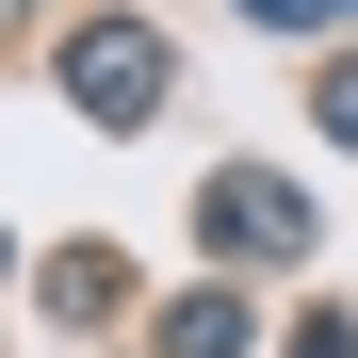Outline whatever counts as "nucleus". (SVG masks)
<instances>
[{
	"instance_id": "f257e3e1",
	"label": "nucleus",
	"mask_w": 358,
	"mask_h": 358,
	"mask_svg": "<svg viewBox=\"0 0 358 358\" xmlns=\"http://www.w3.org/2000/svg\"><path fill=\"white\" fill-rule=\"evenodd\" d=\"M66 98L98 114V131H147V114H163V33H131V17H98V33L66 49Z\"/></svg>"
},
{
	"instance_id": "f03ea898",
	"label": "nucleus",
	"mask_w": 358,
	"mask_h": 358,
	"mask_svg": "<svg viewBox=\"0 0 358 358\" xmlns=\"http://www.w3.org/2000/svg\"><path fill=\"white\" fill-rule=\"evenodd\" d=\"M196 228H212V245H245V261H293V245H310V212H293L277 179H228V196H212Z\"/></svg>"
},
{
	"instance_id": "7ed1b4c3",
	"label": "nucleus",
	"mask_w": 358,
	"mask_h": 358,
	"mask_svg": "<svg viewBox=\"0 0 358 358\" xmlns=\"http://www.w3.org/2000/svg\"><path fill=\"white\" fill-rule=\"evenodd\" d=\"M179 358H245V310L228 293H179Z\"/></svg>"
},
{
	"instance_id": "20e7f679",
	"label": "nucleus",
	"mask_w": 358,
	"mask_h": 358,
	"mask_svg": "<svg viewBox=\"0 0 358 358\" xmlns=\"http://www.w3.org/2000/svg\"><path fill=\"white\" fill-rule=\"evenodd\" d=\"M114 293H131V277H114L98 245H82V261H49V310H66V326H82V310H114Z\"/></svg>"
},
{
	"instance_id": "39448f33",
	"label": "nucleus",
	"mask_w": 358,
	"mask_h": 358,
	"mask_svg": "<svg viewBox=\"0 0 358 358\" xmlns=\"http://www.w3.org/2000/svg\"><path fill=\"white\" fill-rule=\"evenodd\" d=\"M245 17H310V33H342V17H358V0H245Z\"/></svg>"
},
{
	"instance_id": "423d86ee",
	"label": "nucleus",
	"mask_w": 358,
	"mask_h": 358,
	"mask_svg": "<svg viewBox=\"0 0 358 358\" xmlns=\"http://www.w3.org/2000/svg\"><path fill=\"white\" fill-rule=\"evenodd\" d=\"M310 98H326V131H358V66H326V82H310Z\"/></svg>"
},
{
	"instance_id": "0eeeda50",
	"label": "nucleus",
	"mask_w": 358,
	"mask_h": 358,
	"mask_svg": "<svg viewBox=\"0 0 358 358\" xmlns=\"http://www.w3.org/2000/svg\"><path fill=\"white\" fill-rule=\"evenodd\" d=\"M0 17H33V0H0Z\"/></svg>"
}]
</instances>
